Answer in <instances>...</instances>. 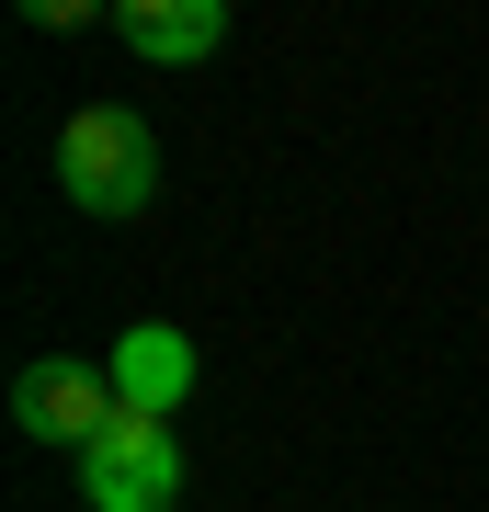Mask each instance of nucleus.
<instances>
[{"label": "nucleus", "instance_id": "1", "mask_svg": "<svg viewBox=\"0 0 489 512\" xmlns=\"http://www.w3.org/2000/svg\"><path fill=\"white\" fill-rule=\"evenodd\" d=\"M57 194H69L80 217H148V205H160V137H148V114L80 103L69 126H57Z\"/></svg>", "mask_w": 489, "mask_h": 512}, {"label": "nucleus", "instance_id": "5", "mask_svg": "<svg viewBox=\"0 0 489 512\" xmlns=\"http://www.w3.org/2000/svg\"><path fill=\"white\" fill-rule=\"evenodd\" d=\"M114 35H126L148 69H194V57L228 46V12H217V0H126V12H114Z\"/></svg>", "mask_w": 489, "mask_h": 512}, {"label": "nucleus", "instance_id": "3", "mask_svg": "<svg viewBox=\"0 0 489 512\" xmlns=\"http://www.w3.org/2000/svg\"><path fill=\"white\" fill-rule=\"evenodd\" d=\"M12 421L80 467L91 444H103V421H114V376H103V365H80V353H46V365H23V376H12Z\"/></svg>", "mask_w": 489, "mask_h": 512}, {"label": "nucleus", "instance_id": "2", "mask_svg": "<svg viewBox=\"0 0 489 512\" xmlns=\"http://www.w3.org/2000/svg\"><path fill=\"white\" fill-rule=\"evenodd\" d=\"M80 501H91V512H171V501H182V444H171V421L114 410L103 444L80 456Z\"/></svg>", "mask_w": 489, "mask_h": 512}, {"label": "nucleus", "instance_id": "4", "mask_svg": "<svg viewBox=\"0 0 489 512\" xmlns=\"http://www.w3.org/2000/svg\"><path fill=\"white\" fill-rule=\"evenodd\" d=\"M103 376H114V410H148V421H171L182 399H194V342H182L171 319H137L126 342L103 353Z\"/></svg>", "mask_w": 489, "mask_h": 512}, {"label": "nucleus", "instance_id": "6", "mask_svg": "<svg viewBox=\"0 0 489 512\" xmlns=\"http://www.w3.org/2000/svg\"><path fill=\"white\" fill-rule=\"evenodd\" d=\"M23 23H35V35H80L91 0H23Z\"/></svg>", "mask_w": 489, "mask_h": 512}]
</instances>
